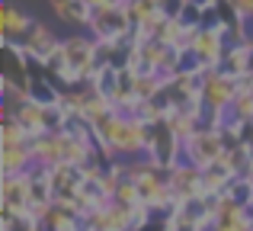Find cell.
I'll list each match as a JSON object with an SVG mask.
<instances>
[{
	"instance_id": "5",
	"label": "cell",
	"mask_w": 253,
	"mask_h": 231,
	"mask_svg": "<svg viewBox=\"0 0 253 231\" xmlns=\"http://www.w3.org/2000/svg\"><path fill=\"white\" fill-rule=\"evenodd\" d=\"M19 45H23V51L29 55V61L36 64V68H45V61H48V58L58 51L61 39H58L45 23H36V26L29 29V36H26Z\"/></svg>"
},
{
	"instance_id": "1",
	"label": "cell",
	"mask_w": 253,
	"mask_h": 231,
	"mask_svg": "<svg viewBox=\"0 0 253 231\" xmlns=\"http://www.w3.org/2000/svg\"><path fill=\"white\" fill-rule=\"evenodd\" d=\"M224 138L218 129H211V125H202L199 129V135H192L189 141L183 144V161L192 164V167L205 170V167H215L218 161L224 157Z\"/></svg>"
},
{
	"instance_id": "14",
	"label": "cell",
	"mask_w": 253,
	"mask_h": 231,
	"mask_svg": "<svg viewBox=\"0 0 253 231\" xmlns=\"http://www.w3.org/2000/svg\"><path fill=\"white\" fill-rule=\"evenodd\" d=\"M29 132L16 122V119H0V148H23L29 144Z\"/></svg>"
},
{
	"instance_id": "3",
	"label": "cell",
	"mask_w": 253,
	"mask_h": 231,
	"mask_svg": "<svg viewBox=\"0 0 253 231\" xmlns=\"http://www.w3.org/2000/svg\"><path fill=\"white\" fill-rule=\"evenodd\" d=\"M186 48L192 51V58H196L202 68H221L224 61V51H228V42H224L221 29H196L189 36V45Z\"/></svg>"
},
{
	"instance_id": "6",
	"label": "cell",
	"mask_w": 253,
	"mask_h": 231,
	"mask_svg": "<svg viewBox=\"0 0 253 231\" xmlns=\"http://www.w3.org/2000/svg\"><path fill=\"white\" fill-rule=\"evenodd\" d=\"M36 26V19L29 16V13L16 10L13 3H3L0 6V36H3V42H23L26 36H29V29Z\"/></svg>"
},
{
	"instance_id": "18",
	"label": "cell",
	"mask_w": 253,
	"mask_h": 231,
	"mask_svg": "<svg viewBox=\"0 0 253 231\" xmlns=\"http://www.w3.org/2000/svg\"><path fill=\"white\" fill-rule=\"evenodd\" d=\"M84 3H86V6H90V10H93V13H99V10H109V6H116V3H119V0H84Z\"/></svg>"
},
{
	"instance_id": "11",
	"label": "cell",
	"mask_w": 253,
	"mask_h": 231,
	"mask_svg": "<svg viewBox=\"0 0 253 231\" xmlns=\"http://www.w3.org/2000/svg\"><path fill=\"white\" fill-rule=\"evenodd\" d=\"M51 10H55V16L61 19L64 26H71V29H90V23H93V10L84 0H68V3L51 6Z\"/></svg>"
},
{
	"instance_id": "20",
	"label": "cell",
	"mask_w": 253,
	"mask_h": 231,
	"mask_svg": "<svg viewBox=\"0 0 253 231\" xmlns=\"http://www.w3.org/2000/svg\"><path fill=\"white\" fill-rule=\"evenodd\" d=\"M84 231H93V228H86V225H84Z\"/></svg>"
},
{
	"instance_id": "9",
	"label": "cell",
	"mask_w": 253,
	"mask_h": 231,
	"mask_svg": "<svg viewBox=\"0 0 253 231\" xmlns=\"http://www.w3.org/2000/svg\"><path fill=\"white\" fill-rule=\"evenodd\" d=\"M84 225L93 231H131V209H122L112 202L106 209H96Z\"/></svg>"
},
{
	"instance_id": "19",
	"label": "cell",
	"mask_w": 253,
	"mask_h": 231,
	"mask_svg": "<svg viewBox=\"0 0 253 231\" xmlns=\"http://www.w3.org/2000/svg\"><path fill=\"white\" fill-rule=\"evenodd\" d=\"M48 3H51V6H61V3H68V0H48Z\"/></svg>"
},
{
	"instance_id": "15",
	"label": "cell",
	"mask_w": 253,
	"mask_h": 231,
	"mask_svg": "<svg viewBox=\"0 0 253 231\" xmlns=\"http://www.w3.org/2000/svg\"><path fill=\"white\" fill-rule=\"evenodd\" d=\"M122 6H125V13H128V19H131V29L144 26L157 13V6L151 3V0H128V3H122Z\"/></svg>"
},
{
	"instance_id": "12",
	"label": "cell",
	"mask_w": 253,
	"mask_h": 231,
	"mask_svg": "<svg viewBox=\"0 0 253 231\" xmlns=\"http://www.w3.org/2000/svg\"><path fill=\"white\" fill-rule=\"evenodd\" d=\"M13 119H16L19 125H23L26 132H29V138H36V135H45V106L42 103H36V100H26L23 106L13 113Z\"/></svg>"
},
{
	"instance_id": "4",
	"label": "cell",
	"mask_w": 253,
	"mask_h": 231,
	"mask_svg": "<svg viewBox=\"0 0 253 231\" xmlns=\"http://www.w3.org/2000/svg\"><path fill=\"white\" fill-rule=\"evenodd\" d=\"M167 180H170L173 196H176V206H186V202L205 199V189H202V170L192 167V164L179 161L173 170H167Z\"/></svg>"
},
{
	"instance_id": "10",
	"label": "cell",
	"mask_w": 253,
	"mask_h": 231,
	"mask_svg": "<svg viewBox=\"0 0 253 231\" xmlns=\"http://www.w3.org/2000/svg\"><path fill=\"white\" fill-rule=\"evenodd\" d=\"M36 167V157H32L29 144L23 148H0V177H23Z\"/></svg>"
},
{
	"instance_id": "21",
	"label": "cell",
	"mask_w": 253,
	"mask_h": 231,
	"mask_svg": "<svg viewBox=\"0 0 253 231\" xmlns=\"http://www.w3.org/2000/svg\"><path fill=\"white\" fill-rule=\"evenodd\" d=\"M119 3H128V0H119Z\"/></svg>"
},
{
	"instance_id": "7",
	"label": "cell",
	"mask_w": 253,
	"mask_h": 231,
	"mask_svg": "<svg viewBox=\"0 0 253 231\" xmlns=\"http://www.w3.org/2000/svg\"><path fill=\"white\" fill-rule=\"evenodd\" d=\"M29 177H0V206L16 209V212H29Z\"/></svg>"
},
{
	"instance_id": "2",
	"label": "cell",
	"mask_w": 253,
	"mask_h": 231,
	"mask_svg": "<svg viewBox=\"0 0 253 231\" xmlns=\"http://www.w3.org/2000/svg\"><path fill=\"white\" fill-rule=\"evenodd\" d=\"M131 32H135V29H131V19H128V13H125L122 3L93 13L90 36L96 39V42H128Z\"/></svg>"
},
{
	"instance_id": "17",
	"label": "cell",
	"mask_w": 253,
	"mask_h": 231,
	"mask_svg": "<svg viewBox=\"0 0 253 231\" xmlns=\"http://www.w3.org/2000/svg\"><path fill=\"white\" fill-rule=\"evenodd\" d=\"M231 6L241 19H253V0H231Z\"/></svg>"
},
{
	"instance_id": "16",
	"label": "cell",
	"mask_w": 253,
	"mask_h": 231,
	"mask_svg": "<svg viewBox=\"0 0 253 231\" xmlns=\"http://www.w3.org/2000/svg\"><path fill=\"white\" fill-rule=\"evenodd\" d=\"M112 202H116V206H122V209H135V206H141V193H138V183H135V180H122V183H119V189H116V196H112Z\"/></svg>"
},
{
	"instance_id": "8",
	"label": "cell",
	"mask_w": 253,
	"mask_h": 231,
	"mask_svg": "<svg viewBox=\"0 0 253 231\" xmlns=\"http://www.w3.org/2000/svg\"><path fill=\"white\" fill-rule=\"evenodd\" d=\"M45 231H84V219L77 215V209L71 206V202H51L48 212L42 215V222H39Z\"/></svg>"
},
{
	"instance_id": "13",
	"label": "cell",
	"mask_w": 253,
	"mask_h": 231,
	"mask_svg": "<svg viewBox=\"0 0 253 231\" xmlns=\"http://www.w3.org/2000/svg\"><path fill=\"white\" fill-rule=\"evenodd\" d=\"M39 228L42 225L29 212H16V209L0 206V231H39Z\"/></svg>"
}]
</instances>
